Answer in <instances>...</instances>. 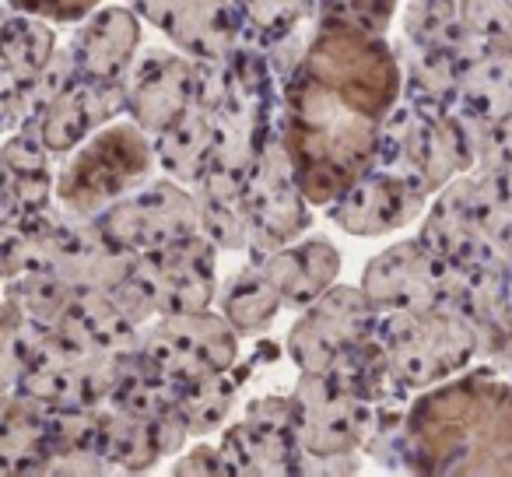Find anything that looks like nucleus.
Instances as JSON below:
<instances>
[{"mask_svg":"<svg viewBox=\"0 0 512 477\" xmlns=\"http://www.w3.org/2000/svg\"><path fill=\"white\" fill-rule=\"evenodd\" d=\"M404 467L418 474H512V383L474 369L421 393L404 418Z\"/></svg>","mask_w":512,"mask_h":477,"instance_id":"f257e3e1","label":"nucleus"},{"mask_svg":"<svg viewBox=\"0 0 512 477\" xmlns=\"http://www.w3.org/2000/svg\"><path fill=\"white\" fill-rule=\"evenodd\" d=\"M383 120L358 109L334 85L295 67L281 88L278 134L313 207H330L379 162Z\"/></svg>","mask_w":512,"mask_h":477,"instance_id":"f03ea898","label":"nucleus"},{"mask_svg":"<svg viewBox=\"0 0 512 477\" xmlns=\"http://www.w3.org/2000/svg\"><path fill=\"white\" fill-rule=\"evenodd\" d=\"M299 67L334 85L376 120H386L404 99V60L383 32H369L341 18H323L316 36L302 46Z\"/></svg>","mask_w":512,"mask_h":477,"instance_id":"7ed1b4c3","label":"nucleus"},{"mask_svg":"<svg viewBox=\"0 0 512 477\" xmlns=\"http://www.w3.org/2000/svg\"><path fill=\"white\" fill-rule=\"evenodd\" d=\"M481 127V120L460 113V109L428 113V109H418L404 99L383 120L376 165L418 179L435 197L456 176L477 169Z\"/></svg>","mask_w":512,"mask_h":477,"instance_id":"20e7f679","label":"nucleus"},{"mask_svg":"<svg viewBox=\"0 0 512 477\" xmlns=\"http://www.w3.org/2000/svg\"><path fill=\"white\" fill-rule=\"evenodd\" d=\"M376 337L411 390L442 383L484 355L481 330L453 302L435 309H386L379 313Z\"/></svg>","mask_w":512,"mask_h":477,"instance_id":"39448f33","label":"nucleus"},{"mask_svg":"<svg viewBox=\"0 0 512 477\" xmlns=\"http://www.w3.org/2000/svg\"><path fill=\"white\" fill-rule=\"evenodd\" d=\"M155 144L137 123H109L92 134L57 176V204L74 214H102L141 186L151 172Z\"/></svg>","mask_w":512,"mask_h":477,"instance_id":"423d86ee","label":"nucleus"},{"mask_svg":"<svg viewBox=\"0 0 512 477\" xmlns=\"http://www.w3.org/2000/svg\"><path fill=\"white\" fill-rule=\"evenodd\" d=\"M228 64V95L218 109V155L214 165L246 176L264 155L271 137L278 134V85H274V64L264 46L242 39L232 50Z\"/></svg>","mask_w":512,"mask_h":477,"instance_id":"0eeeda50","label":"nucleus"},{"mask_svg":"<svg viewBox=\"0 0 512 477\" xmlns=\"http://www.w3.org/2000/svg\"><path fill=\"white\" fill-rule=\"evenodd\" d=\"M214 250L218 246L207 235H197L190 243L169 246V250L141 253L134 274L113 295L141 327H148L158 316L211 309L218 295Z\"/></svg>","mask_w":512,"mask_h":477,"instance_id":"6e6552de","label":"nucleus"},{"mask_svg":"<svg viewBox=\"0 0 512 477\" xmlns=\"http://www.w3.org/2000/svg\"><path fill=\"white\" fill-rule=\"evenodd\" d=\"M246 207H249V257L253 264L278 253L281 246L299 243L313 225L309 197L295 179L292 158L281 141L271 137L264 155L246 172Z\"/></svg>","mask_w":512,"mask_h":477,"instance_id":"1a4fd4ad","label":"nucleus"},{"mask_svg":"<svg viewBox=\"0 0 512 477\" xmlns=\"http://www.w3.org/2000/svg\"><path fill=\"white\" fill-rule=\"evenodd\" d=\"M239 330L225 313H176L158 316L144 327L141 351L179 386L200 383L207 376L228 372L239 362Z\"/></svg>","mask_w":512,"mask_h":477,"instance_id":"9d476101","label":"nucleus"},{"mask_svg":"<svg viewBox=\"0 0 512 477\" xmlns=\"http://www.w3.org/2000/svg\"><path fill=\"white\" fill-rule=\"evenodd\" d=\"M99 221L116 243L134 253V257L169 250V246L190 243V239L204 235L197 197L172 176L141 186L137 193H127L113 207H106L99 214Z\"/></svg>","mask_w":512,"mask_h":477,"instance_id":"9b49d317","label":"nucleus"},{"mask_svg":"<svg viewBox=\"0 0 512 477\" xmlns=\"http://www.w3.org/2000/svg\"><path fill=\"white\" fill-rule=\"evenodd\" d=\"M379 309L365 288L334 285L302 309L288 334V355L299 372H327L341 355L376 337Z\"/></svg>","mask_w":512,"mask_h":477,"instance_id":"f8f14e48","label":"nucleus"},{"mask_svg":"<svg viewBox=\"0 0 512 477\" xmlns=\"http://www.w3.org/2000/svg\"><path fill=\"white\" fill-rule=\"evenodd\" d=\"M221 453L235 477L302 474V442L295 428L292 393L249 400L246 418L221 432Z\"/></svg>","mask_w":512,"mask_h":477,"instance_id":"ddd939ff","label":"nucleus"},{"mask_svg":"<svg viewBox=\"0 0 512 477\" xmlns=\"http://www.w3.org/2000/svg\"><path fill=\"white\" fill-rule=\"evenodd\" d=\"M460 267L428 250L421 239H404L372 257L362 271V288L379 313L386 309H435L449 306Z\"/></svg>","mask_w":512,"mask_h":477,"instance_id":"4468645a","label":"nucleus"},{"mask_svg":"<svg viewBox=\"0 0 512 477\" xmlns=\"http://www.w3.org/2000/svg\"><path fill=\"white\" fill-rule=\"evenodd\" d=\"M123 355H92L53 330L46 348L36 362L25 369L18 390L43 400L46 407H99L113 397V386L120 379Z\"/></svg>","mask_w":512,"mask_h":477,"instance_id":"2eb2a0df","label":"nucleus"},{"mask_svg":"<svg viewBox=\"0 0 512 477\" xmlns=\"http://www.w3.org/2000/svg\"><path fill=\"white\" fill-rule=\"evenodd\" d=\"M428 197L432 193L418 179L376 165L337 204H330V218L348 235L372 239V235H390L421 218L428 211Z\"/></svg>","mask_w":512,"mask_h":477,"instance_id":"dca6fc26","label":"nucleus"},{"mask_svg":"<svg viewBox=\"0 0 512 477\" xmlns=\"http://www.w3.org/2000/svg\"><path fill=\"white\" fill-rule=\"evenodd\" d=\"M137 257L123 250L99 214H74L60 207L57 221V246H53V267L60 278H67L78 288L95 292H116L123 281L134 274Z\"/></svg>","mask_w":512,"mask_h":477,"instance_id":"f3484780","label":"nucleus"},{"mask_svg":"<svg viewBox=\"0 0 512 477\" xmlns=\"http://www.w3.org/2000/svg\"><path fill=\"white\" fill-rule=\"evenodd\" d=\"M193 88H197V60L186 57L183 50H148L123 74L130 120L151 137L169 130L193 106Z\"/></svg>","mask_w":512,"mask_h":477,"instance_id":"a211bd4d","label":"nucleus"},{"mask_svg":"<svg viewBox=\"0 0 512 477\" xmlns=\"http://www.w3.org/2000/svg\"><path fill=\"white\" fill-rule=\"evenodd\" d=\"M134 11L193 60H225L246 39L232 0H134Z\"/></svg>","mask_w":512,"mask_h":477,"instance_id":"6ab92c4d","label":"nucleus"},{"mask_svg":"<svg viewBox=\"0 0 512 477\" xmlns=\"http://www.w3.org/2000/svg\"><path fill=\"white\" fill-rule=\"evenodd\" d=\"M120 113H127V92H123V81H95V78H78L50 102L36 130L43 137V144L53 155H71L92 134H99L102 127L116 120Z\"/></svg>","mask_w":512,"mask_h":477,"instance_id":"aec40b11","label":"nucleus"},{"mask_svg":"<svg viewBox=\"0 0 512 477\" xmlns=\"http://www.w3.org/2000/svg\"><path fill=\"white\" fill-rule=\"evenodd\" d=\"M421 243L442 260L456 267H474L481 260L495 257L488 250L474 214V172L456 176L446 190L435 193L432 207L421 218Z\"/></svg>","mask_w":512,"mask_h":477,"instance_id":"412c9836","label":"nucleus"},{"mask_svg":"<svg viewBox=\"0 0 512 477\" xmlns=\"http://www.w3.org/2000/svg\"><path fill=\"white\" fill-rule=\"evenodd\" d=\"M186 435L190 428L183 418H144V414L106 404L99 453L113 463L116 474H141L165 456H176Z\"/></svg>","mask_w":512,"mask_h":477,"instance_id":"4be33fe9","label":"nucleus"},{"mask_svg":"<svg viewBox=\"0 0 512 477\" xmlns=\"http://www.w3.org/2000/svg\"><path fill=\"white\" fill-rule=\"evenodd\" d=\"M141 18L130 8H99L85 18L71 53L78 74L95 81H123L137 50H141Z\"/></svg>","mask_w":512,"mask_h":477,"instance_id":"5701e85b","label":"nucleus"},{"mask_svg":"<svg viewBox=\"0 0 512 477\" xmlns=\"http://www.w3.org/2000/svg\"><path fill=\"white\" fill-rule=\"evenodd\" d=\"M57 334L67 344L92 355H127V351L141 348L144 327L120 306L113 292H95V288H81L74 306L60 320Z\"/></svg>","mask_w":512,"mask_h":477,"instance_id":"b1692460","label":"nucleus"},{"mask_svg":"<svg viewBox=\"0 0 512 477\" xmlns=\"http://www.w3.org/2000/svg\"><path fill=\"white\" fill-rule=\"evenodd\" d=\"M260 267L271 278V285L281 292L285 306L306 309L327 288L337 285L341 253L327 239H302V243H288L267 260H260Z\"/></svg>","mask_w":512,"mask_h":477,"instance_id":"393cba45","label":"nucleus"},{"mask_svg":"<svg viewBox=\"0 0 512 477\" xmlns=\"http://www.w3.org/2000/svg\"><path fill=\"white\" fill-rule=\"evenodd\" d=\"M50 456V407L22 390L4 393V411H0V474H46Z\"/></svg>","mask_w":512,"mask_h":477,"instance_id":"a878e982","label":"nucleus"},{"mask_svg":"<svg viewBox=\"0 0 512 477\" xmlns=\"http://www.w3.org/2000/svg\"><path fill=\"white\" fill-rule=\"evenodd\" d=\"M453 306H460L474 320V327L481 330L484 355L495 358L498 341L505 334V320H509L512 309V264L488 257L474 267H460Z\"/></svg>","mask_w":512,"mask_h":477,"instance_id":"bb28decb","label":"nucleus"},{"mask_svg":"<svg viewBox=\"0 0 512 477\" xmlns=\"http://www.w3.org/2000/svg\"><path fill=\"white\" fill-rule=\"evenodd\" d=\"M456 109L481 123L512 113V36H488L467 60Z\"/></svg>","mask_w":512,"mask_h":477,"instance_id":"cd10ccee","label":"nucleus"},{"mask_svg":"<svg viewBox=\"0 0 512 477\" xmlns=\"http://www.w3.org/2000/svg\"><path fill=\"white\" fill-rule=\"evenodd\" d=\"M218 155V116L193 102L169 130L155 134V158L165 176L176 183L193 186L214 169Z\"/></svg>","mask_w":512,"mask_h":477,"instance_id":"c85d7f7f","label":"nucleus"},{"mask_svg":"<svg viewBox=\"0 0 512 477\" xmlns=\"http://www.w3.org/2000/svg\"><path fill=\"white\" fill-rule=\"evenodd\" d=\"M200 225L218 250H249V207L246 176L214 165L204 179L193 183Z\"/></svg>","mask_w":512,"mask_h":477,"instance_id":"c756f323","label":"nucleus"},{"mask_svg":"<svg viewBox=\"0 0 512 477\" xmlns=\"http://www.w3.org/2000/svg\"><path fill=\"white\" fill-rule=\"evenodd\" d=\"M57 57V39L36 15H11L0 29V102L15 99Z\"/></svg>","mask_w":512,"mask_h":477,"instance_id":"7c9ffc66","label":"nucleus"},{"mask_svg":"<svg viewBox=\"0 0 512 477\" xmlns=\"http://www.w3.org/2000/svg\"><path fill=\"white\" fill-rule=\"evenodd\" d=\"M467 57L460 50H421L407 43L404 57V99L428 113L456 109Z\"/></svg>","mask_w":512,"mask_h":477,"instance_id":"2f4dec72","label":"nucleus"},{"mask_svg":"<svg viewBox=\"0 0 512 477\" xmlns=\"http://www.w3.org/2000/svg\"><path fill=\"white\" fill-rule=\"evenodd\" d=\"M404 39L421 50H460L467 60L488 43L484 32L463 22L460 0H407Z\"/></svg>","mask_w":512,"mask_h":477,"instance_id":"473e14b6","label":"nucleus"},{"mask_svg":"<svg viewBox=\"0 0 512 477\" xmlns=\"http://www.w3.org/2000/svg\"><path fill=\"white\" fill-rule=\"evenodd\" d=\"M281 306H285V299H281V292L271 285L260 264L242 267L221 292V313L228 316V323L242 337L264 334L274 323V316L281 313Z\"/></svg>","mask_w":512,"mask_h":477,"instance_id":"72a5a7b5","label":"nucleus"},{"mask_svg":"<svg viewBox=\"0 0 512 477\" xmlns=\"http://www.w3.org/2000/svg\"><path fill=\"white\" fill-rule=\"evenodd\" d=\"M50 337V327L32 320L15 299L4 295V309H0V376H4V393L18 390L25 369L36 362Z\"/></svg>","mask_w":512,"mask_h":477,"instance_id":"f704fd0d","label":"nucleus"},{"mask_svg":"<svg viewBox=\"0 0 512 477\" xmlns=\"http://www.w3.org/2000/svg\"><path fill=\"white\" fill-rule=\"evenodd\" d=\"M242 383H246V376L232 365L228 372H218V376H207L200 383L183 386V393H179V414H183L190 435L218 432L228 414H232Z\"/></svg>","mask_w":512,"mask_h":477,"instance_id":"c9c22d12","label":"nucleus"},{"mask_svg":"<svg viewBox=\"0 0 512 477\" xmlns=\"http://www.w3.org/2000/svg\"><path fill=\"white\" fill-rule=\"evenodd\" d=\"M232 4L242 18L246 39L264 50L288 43L295 29L320 8V0H232Z\"/></svg>","mask_w":512,"mask_h":477,"instance_id":"e433bc0d","label":"nucleus"},{"mask_svg":"<svg viewBox=\"0 0 512 477\" xmlns=\"http://www.w3.org/2000/svg\"><path fill=\"white\" fill-rule=\"evenodd\" d=\"M8 299H15L32 320H39L43 327L57 330L60 320L67 316V309L74 306V299L81 295L78 285H71L67 278H60L57 271H29L8 281Z\"/></svg>","mask_w":512,"mask_h":477,"instance_id":"4c0bfd02","label":"nucleus"},{"mask_svg":"<svg viewBox=\"0 0 512 477\" xmlns=\"http://www.w3.org/2000/svg\"><path fill=\"white\" fill-rule=\"evenodd\" d=\"M323 18H341V22L362 25L369 32H386L397 11V0H320Z\"/></svg>","mask_w":512,"mask_h":477,"instance_id":"58836bf2","label":"nucleus"},{"mask_svg":"<svg viewBox=\"0 0 512 477\" xmlns=\"http://www.w3.org/2000/svg\"><path fill=\"white\" fill-rule=\"evenodd\" d=\"M477 169L481 172H509L512 169V113L481 127L477 144Z\"/></svg>","mask_w":512,"mask_h":477,"instance_id":"ea45409f","label":"nucleus"},{"mask_svg":"<svg viewBox=\"0 0 512 477\" xmlns=\"http://www.w3.org/2000/svg\"><path fill=\"white\" fill-rule=\"evenodd\" d=\"M463 22L484 36H512V0H460Z\"/></svg>","mask_w":512,"mask_h":477,"instance_id":"a19ab883","label":"nucleus"},{"mask_svg":"<svg viewBox=\"0 0 512 477\" xmlns=\"http://www.w3.org/2000/svg\"><path fill=\"white\" fill-rule=\"evenodd\" d=\"M102 0H11V8L46 22H85Z\"/></svg>","mask_w":512,"mask_h":477,"instance_id":"79ce46f5","label":"nucleus"},{"mask_svg":"<svg viewBox=\"0 0 512 477\" xmlns=\"http://www.w3.org/2000/svg\"><path fill=\"white\" fill-rule=\"evenodd\" d=\"M172 474H179V477H193V474L221 477V474H228V460H225V453H221V446L218 449L197 446V449H190V453H183V460H176Z\"/></svg>","mask_w":512,"mask_h":477,"instance_id":"37998d69","label":"nucleus"},{"mask_svg":"<svg viewBox=\"0 0 512 477\" xmlns=\"http://www.w3.org/2000/svg\"><path fill=\"white\" fill-rule=\"evenodd\" d=\"M495 358L505 372H512V309H509V320H505V334H502V341H498Z\"/></svg>","mask_w":512,"mask_h":477,"instance_id":"c03bdc74","label":"nucleus"},{"mask_svg":"<svg viewBox=\"0 0 512 477\" xmlns=\"http://www.w3.org/2000/svg\"><path fill=\"white\" fill-rule=\"evenodd\" d=\"M481 172V169H477ZM498 176V190H502V200H505V207L512 211V169L509 172H495Z\"/></svg>","mask_w":512,"mask_h":477,"instance_id":"a18cd8bd","label":"nucleus"}]
</instances>
